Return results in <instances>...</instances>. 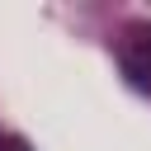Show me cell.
<instances>
[{
	"label": "cell",
	"mask_w": 151,
	"mask_h": 151,
	"mask_svg": "<svg viewBox=\"0 0 151 151\" xmlns=\"http://www.w3.org/2000/svg\"><path fill=\"white\" fill-rule=\"evenodd\" d=\"M0 151H28V146H24V142H5Z\"/></svg>",
	"instance_id": "6da1fadb"
}]
</instances>
